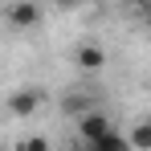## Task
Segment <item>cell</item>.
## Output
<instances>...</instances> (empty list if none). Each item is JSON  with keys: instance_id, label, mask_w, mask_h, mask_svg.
Instances as JSON below:
<instances>
[{"instance_id": "1", "label": "cell", "mask_w": 151, "mask_h": 151, "mask_svg": "<svg viewBox=\"0 0 151 151\" xmlns=\"http://www.w3.org/2000/svg\"><path fill=\"white\" fill-rule=\"evenodd\" d=\"M37 110H41V90L37 86H21V90L8 94V114L12 119H33Z\"/></svg>"}, {"instance_id": "2", "label": "cell", "mask_w": 151, "mask_h": 151, "mask_svg": "<svg viewBox=\"0 0 151 151\" xmlns=\"http://www.w3.org/2000/svg\"><path fill=\"white\" fill-rule=\"evenodd\" d=\"M106 131H114V123H110V114H102V110H86V114H78V139L82 143H94V139H102Z\"/></svg>"}, {"instance_id": "3", "label": "cell", "mask_w": 151, "mask_h": 151, "mask_svg": "<svg viewBox=\"0 0 151 151\" xmlns=\"http://www.w3.org/2000/svg\"><path fill=\"white\" fill-rule=\"evenodd\" d=\"M8 25L12 29H37L41 25V4L37 0H17L8 8Z\"/></svg>"}, {"instance_id": "4", "label": "cell", "mask_w": 151, "mask_h": 151, "mask_svg": "<svg viewBox=\"0 0 151 151\" xmlns=\"http://www.w3.org/2000/svg\"><path fill=\"white\" fill-rule=\"evenodd\" d=\"M78 65H82L86 74H98L102 65H106V49H102V45H94V41L78 45Z\"/></svg>"}, {"instance_id": "5", "label": "cell", "mask_w": 151, "mask_h": 151, "mask_svg": "<svg viewBox=\"0 0 151 151\" xmlns=\"http://www.w3.org/2000/svg\"><path fill=\"white\" fill-rule=\"evenodd\" d=\"M127 143L131 151H151V119H139V123L127 131Z\"/></svg>"}, {"instance_id": "6", "label": "cell", "mask_w": 151, "mask_h": 151, "mask_svg": "<svg viewBox=\"0 0 151 151\" xmlns=\"http://www.w3.org/2000/svg\"><path fill=\"white\" fill-rule=\"evenodd\" d=\"M86 151H131V143H127V135H119V131H106L102 139L86 143Z\"/></svg>"}, {"instance_id": "7", "label": "cell", "mask_w": 151, "mask_h": 151, "mask_svg": "<svg viewBox=\"0 0 151 151\" xmlns=\"http://www.w3.org/2000/svg\"><path fill=\"white\" fill-rule=\"evenodd\" d=\"M21 151H49V139L45 135H29V139H21Z\"/></svg>"}, {"instance_id": "8", "label": "cell", "mask_w": 151, "mask_h": 151, "mask_svg": "<svg viewBox=\"0 0 151 151\" xmlns=\"http://www.w3.org/2000/svg\"><path fill=\"white\" fill-rule=\"evenodd\" d=\"M135 4H139V8H151V0H135Z\"/></svg>"}, {"instance_id": "9", "label": "cell", "mask_w": 151, "mask_h": 151, "mask_svg": "<svg viewBox=\"0 0 151 151\" xmlns=\"http://www.w3.org/2000/svg\"><path fill=\"white\" fill-rule=\"evenodd\" d=\"M143 12H147V29H151V8H143Z\"/></svg>"}, {"instance_id": "10", "label": "cell", "mask_w": 151, "mask_h": 151, "mask_svg": "<svg viewBox=\"0 0 151 151\" xmlns=\"http://www.w3.org/2000/svg\"><path fill=\"white\" fill-rule=\"evenodd\" d=\"M53 4H57V0H53Z\"/></svg>"}]
</instances>
